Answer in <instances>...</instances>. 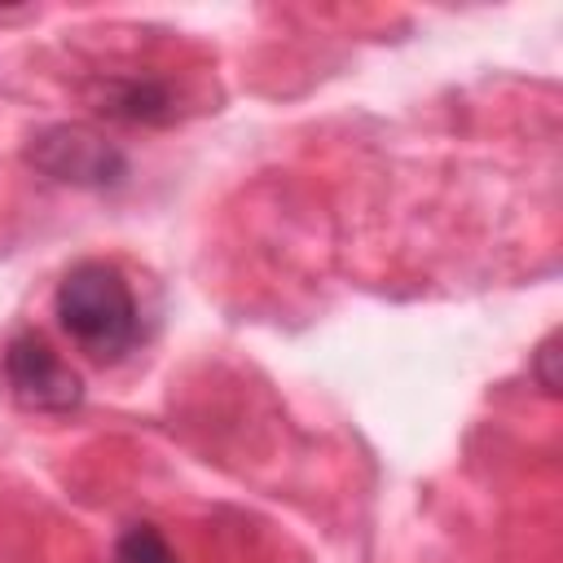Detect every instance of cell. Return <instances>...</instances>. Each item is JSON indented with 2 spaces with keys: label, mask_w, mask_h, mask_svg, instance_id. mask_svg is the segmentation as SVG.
I'll list each match as a JSON object with an SVG mask.
<instances>
[{
  "label": "cell",
  "mask_w": 563,
  "mask_h": 563,
  "mask_svg": "<svg viewBox=\"0 0 563 563\" xmlns=\"http://www.w3.org/2000/svg\"><path fill=\"white\" fill-rule=\"evenodd\" d=\"M26 158H31L44 176H53V180H62V185H79V189H110V185H119V180L128 176L123 150H119L114 141H106L101 132L84 128V123L44 128V132L31 141Z\"/></svg>",
  "instance_id": "cell-2"
},
{
  "label": "cell",
  "mask_w": 563,
  "mask_h": 563,
  "mask_svg": "<svg viewBox=\"0 0 563 563\" xmlns=\"http://www.w3.org/2000/svg\"><path fill=\"white\" fill-rule=\"evenodd\" d=\"M537 374H541V387L554 396V391H559V374H554V339L541 343V352H537Z\"/></svg>",
  "instance_id": "cell-6"
},
{
  "label": "cell",
  "mask_w": 563,
  "mask_h": 563,
  "mask_svg": "<svg viewBox=\"0 0 563 563\" xmlns=\"http://www.w3.org/2000/svg\"><path fill=\"white\" fill-rule=\"evenodd\" d=\"M4 383L22 409L35 413H70L84 400V378L48 347L44 334L22 330L4 347Z\"/></svg>",
  "instance_id": "cell-3"
},
{
  "label": "cell",
  "mask_w": 563,
  "mask_h": 563,
  "mask_svg": "<svg viewBox=\"0 0 563 563\" xmlns=\"http://www.w3.org/2000/svg\"><path fill=\"white\" fill-rule=\"evenodd\" d=\"M114 563H176V554L154 523H128L114 541Z\"/></svg>",
  "instance_id": "cell-5"
},
{
  "label": "cell",
  "mask_w": 563,
  "mask_h": 563,
  "mask_svg": "<svg viewBox=\"0 0 563 563\" xmlns=\"http://www.w3.org/2000/svg\"><path fill=\"white\" fill-rule=\"evenodd\" d=\"M57 325L88 361H123L141 343V308L119 264L110 260H79L62 273L53 290Z\"/></svg>",
  "instance_id": "cell-1"
},
{
  "label": "cell",
  "mask_w": 563,
  "mask_h": 563,
  "mask_svg": "<svg viewBox=\"0 0 563 563\" xmlns=\"http://www.w3.org/2000/svg\"><path fill=\"white\" fill-rule=\"evenodd\" d=\"M97 110L110 119H123V123H167L172 119V88L163 79H150V75H128L101 92Z\"/></svg>",
  "instance_id": "cell-4"
}]
</instances>
